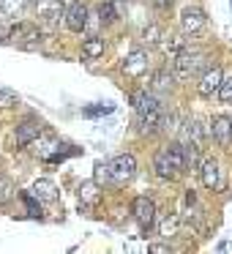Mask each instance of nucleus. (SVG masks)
Returning a JSON list of instances; mask_svg holds the SVG:
<instances>
[{"label":"nucleus","mask_w":232,"mask_h":254,"mask_svg":"<svg viewBox=\"0 0 232 254\" xmlns=\"http://www.w3.org/2000/svg\"><path fill=\"white\" fill-rule=\"evenodd\" d=\"M131 101H134V112H137V121H139V131L153 134L156 128L161 126V118H164L161 101L156 99V93H150V90H137Z\"/></svg>","instance_id":"1"},{"label":"nucleus","mask_w":232,"mask_h":254,"mask_svg":"<svg viewBox=\"0 0 232 254\" xmlns=\"http://www.w3.org/2000/svg\"><path fill=\"white\" fill-rule=\"evenodd\" d=\"M172 68H175V77L177 79H188L205 68V52H197V50H183L180 55L172 58Z\"/></svg>","instance_id":"2"},{"label":"nucleus","mask_w":232,"mask_h":254,"mask_svg":"<svg viewBox=\"0 0 232 254\" xmlns=\"http://www.w3.org/2000/svg\"><path fill=\"white\" fill-rule=\"evenodd\" d=\"M107 167H110V183L123 186V183H128L134 178V172H137V159H134L131 153H120L112 161H107Z\"/></svg>","instance_id":"3"},{"label":"nucleus","mask_w":232,"mask_h":254,"mask_svg":"<svg viewBox=\"0 0 232 254\" xmlns=\"http://www.w3.org/2000/svg\"><path fill=\"white\" fill-rule=\"evenodd\" d=\"M36 14H39V22L44 28H55L60 19H66V3L63 0H39Z\"/></svg>","instance_id":"4"},{"label":"nucleus","mask_w":232,"mask_h":254,"mask_svg":"<svg viewBox=\"0 0 232 254\" xmlns=\"http://www.w3.org/2000/svg\"><path fill=\"white\" fill-rule=\"evenodd\" d=\"M8 41H11V44H17L19 50H39V47H41V33H39V28H36V25L19 22L17 28H11Z\"/></svg>","instance_id":"5"},{"label":"nucleus","mask_w":232,"mask_h":254,"mask_svg":"<svg viewBox=\"0 0 232 254\" xmlns=\"http://www.w3.org/2000/svg\"><path fill=\"white\" fill-rule=\"evenodd\" d=\"M131 213H134V219L139 221V227H142V230H150V227H153V219H156L153 199L137 197V199H134V205H131Z\"/></svg>","instance_id":"6"},{"label":"nucleus","mask_w":232,"mask_h":254,"mask_svg":"<svg viewBox=\"0 0 232 254\" xmlns=\"http://www.w3.org/2000/svg\"><path fill=\"white\" fill-rule=\"evenodd\" d=\"M205 22H208V17H205V11H202V8H197V6H186L180 11L183 33H199V30L205 28Z\"/></svg>","instance_id":"7"},{"label":"nucleus","mask_w":232,"mask_h":254,"mask_svg":"<svg viewBox=\"0 0 232 254\" xmlns=\"http://www.w3.org/2000/svg\"><path fill=\"white\" fill-rule=\"evenodd\" d=\"M221 82H224V74H221V68H219V66L205 68L202 79H199V85H197L199 96H205V99H208V96L219 93V90H221Z\"/></svg>","instance_id":"8"},{"label":"nucleus","mask_w":232,"mask_h":254,"mask_svg":"<svg viewBox=\"0 0 232 254\" xmlns=\"http://www.w3.org/2000/svg\"><path fill=\"white\" fill-rule=\"evenodd\" d=\"M41 134H44V131H41V123L39 121H22L17 126V131H14V139H17L19 148H28V145H33Z\"/></svg>","instance_id":"9"},{"label":"nucleus","mask_w":232,"mask_h":254,"mask_svg":"<svg viewBox=\"0 0 232 254\" xmlns=\"http://www.w3.org/2000/svg\"><path fill=\"white\" fill-rule=\"evenodd\" d=\"M145 71H148V52H142V50L128 52L126 61H123V74L126 77H142Z\"/></svg>","instance_id":"10"},{"label":"nucleus","mask_w":232,"mask_h":254,"mask_svg":"<svg viewBox=\"0 0 232 254\" xmlns=\"http://www.w3.org/2000/svg\"><path fill=\"white\" fill-rule=\"evenodd\" d=\"M199 175H202V183L208 189H224V181H221V167L216 159H205L202 164H199Z\"/></svg>","instance_id":"11"},{"label":"nucleus","mask_w":232,"mask_h":254,"mask_svg":"<svg viewBox=\"0 0 232 254\" xmlns=\"http://www.w3.org/2000/svg\"><path fill=\"white\" fill-rule=\"evenodd\" d=\"M210 134L216 137L219 145H230L232 142V118L216 115L213 121H210Z\"/></svg>","instance_id":"12"},{"label":"nucleus","mask_w":232,"mask_h":254,"mask_svg":"<svg viewBox=\"0 0 232 254\" xmlns=\"http://www.w3.org/2000/svg\"><path fill=\"white\" fill-rule=\"evenodd\" d=\"M153 170H156L159 178H175L177 175V167H175V161H172V156H170V148H161L159 153L153 156Z\"/></svg>","instance_id":"13"},{"label":"nucleus","mask_w":232,"mask_h":254,"mask_svg":"<svg viewBox=\"0 0 232 254\" xmlns=\"http://www.w3.org/2000/svg\"><path fill=\"white\" fill-rule=\"evenodd\" d=\"M66 25H68V30L79 33V30L88 25V8H85L82 3H74V6H68V8H66Z\"/></svg>","instance_id":"14"},{"label":"nucleus","mask_w":232,"mask_h":254,"mask_svg":"<svg viewBox=\"0 0 232 254\" xmlns=\"http://www.w3.org/2000/svg\"><path fill=\"white\" fill-rule=\"evenodd\" d=\"M33 194L39 197V202H47V205L58 202V186L52 181H47V178H41V181L33 183Z\"/></svg>","instance_id":"15"},{"label":"nucleus","mask_w":232,"mask_h":254,"mask_svg":"<svg viewBox=\"0 0 232 254\" xmlns=\"http://www.w3.org/2000/svg\"><path fill=\"white\" fill-rule=\"evenodd\" d=\"M183 137H186V142H202L205 137V128H202V121H199L197 115H188L186 121H183Z\"/></svg>","instance_id":"16"},{"label":"nucleus","mask_w":232,"mask_h":254,"mask_svg":"<svg viewBox=\"0 0 232 254\" xmlns=\"http://www.w3.org/2000/svg\"><path fill=\"white\" fill-rule=\"evenodd\" d=\"M55 150H58V139L52 134H41L36 139V156L39 159H55Z\"/></svg>","instance_id":"17"},{"label":"nucleus","mask_w":232,"mask_h":254,"mask_svg":"<svg viewBox=\"0 0 232 254\" xmlns=\"http://www.w3.org/2000/svg\"><path fill=\"white\" fill-rule=\"evenodd\" d=\"M161 52H164L167 58H175V55H180L183 50H186V39L183 36H170V39H161Z\"/></svg>","instance_id":"18"},{"label":"nucleus","mask_w":232,"mask_h":254,"mask_svg":"<svg viewBox=\"0 0 232 254\" xmlns=\"http://www.w3.org/2000/svg\"><path fill=\"white\" fill-rule=\"evenodd\" d=\"M177 230H180V216H177V213H170V216H164V219H161V227H159V235L161 238H167V241H170V238L177 235Z\"/></svg>","instance_id":"19"},{"label":"nucleus","mask_w":232,"mask_h":254,"mask_svg":"<svg viewBox=\"0 0 232 254\" xmlns=\"http://www.w3.org/2000/svg\"><path fill=\"white\" fill-rule=\"evenodd\" d=\"M82 55L88 58V61L101 58V55H104V39H99V36H90V39L82 44Z\"/></svg>","instance_id":"20"},{"label":"nucleus","mask_w":232,"mask_h":254,"mask_svg":"<svg viewBox=\"0 0 232 254\" xmlns=\"http://www.w3.org/2000/svg\"><path fill=\"white\" fill-rule=\"evenodd\" d=\"M25 8H28V0H0V11L6 14V17H11V19L22 17Z\"/></svg>","instance_id":"21"},{"label":"nucleus","mask_w":232,"mask_h":254,"mask_svg":"<svg viewBox=\"0 0 232 254\" xmlns=\"http://www.w3.org/2000/svg\"><path fill=\"white\" fill-rule=\"evenodd\" d=\"M175 71H167V68H161V71H156L153 74V90H159V93H164V90H170L172 88V82H175Z\"/></svg>","instance_id":"22"},{"label":"nucleus","mask_w":232,"mask_h":254,"mask_svg":"<svg viewBox=\"0 0 232 254\" xmlns=\"http://www.w3.org/2000/svg\"><path fill=\"white\" fill-rule=\"evenodd\" d=\"M101 199V194H99V189H96V183H82V186H79V202L82 205H96Z\"/></svg>","instance_id":"23"},{"label":"nucleus","mask_w":232,"mask_h":254,"mask_svg":"<svg viewBox=\"0 0 232 254\" xmlns=\"http://www.w3.org/2000/svg\"><path fill=\"white\" fill-rule=\"evenodd\" d=\"M161 39H164V36H161V28H159V25H148V28L142 30V41H145L148 47H159Z\"/></svg>","instance_id":"24"},{"label":"nucleus","mask_w":232,"mask_h":254,"mask_svg":"<svg viewBox=\"0 0 232 254\" xmlns=\"http://www.w3.org/2000/svg\"><path fill=\"white\" fill-rule=\"evenodd\" d=\"M14 194H17V189H14V183L8 181V178H0V208L11 202V199H14Z\"/></svg>","instance_id":"25"},{"label":"nucleus","mask_w":232,"mask_h":254,"mask_svg":"<svg viewBox=\"0 0 232 254\" xmlns=\"http://www.w3.org/2000/svg\"><path fill=\"white\" fill-rule=\"evenodd\" d=\"M99 17H101V22H104V25H112L117 17H120V14L115 11V6H112V3H101V6H99Z\"/></svg>","instance_id":"26"},{"label":"nucleus","mask_w":232,"mask_h":254,"mask_svg":"<svg viewBox=\"0 0 232 254\" xmlns=\"http://www.w3.org/2000/svg\"><path fill=\"white\" fill-rule=\"evenodd\" d=\"M19 104V96L8 88H0V110H8V107H17Z\"/></svg>","instance_id":"27"},{"label":"nucleus","mask_w":232,"mask_h":254,"mask_svg":"<svg viewBox=\"0 0 232 254\" xmlns=\"http://www.w3.org/2000/svg\"><path fill=\"white\" fill-rule=\"evenodd\" d=\"M22 199H25V205H28V210H30V216H41V208H39V202H36V194H22Z\"/></svg>","instance_id":"28"},{"label":"nucleus","mask_w":232,"mask_h":254,"mask_svg":"<svg viewBox=\"0 0 232 254\" xmlns=\"http://www.w3.org/2000/svg\"><path fill=\"white\" fill-rule=\"evenodd\" d=\"M221 101H224V104H232V79H224V82H221Z\"/></svg>","instance_id":"29"},{"label":"nucleus","mask_w":232,"mask_h":254,"mask_svg":"<svg viewBox=\"0 0 232 254\" xmlns=\"http://www.w3.org/2000/svg\"><path fill=\"white\" fill-rule=\"evenodd\" d=\"M96 181H110V167L107 164H96Z\"/></svg>","instance_id":"30"},{"label":"nucleus","mask_w":232,"mask_h":254,"mask_svg":"<svg viewBox=\"0 0 232 254\" xmlns=\"http://www.w3.org/2000/svg\"><path fill=\"white\" fill-rule=\"evenodd\" d=\"M107 112H112V107H90V110H85V115H107Z\"/></svg>","instance_id":"31"},{"label":"nucleus","mask_w":232,"mask_h":254,"mask_svg":"<svg viewBox=\"0 0 232 254\" xmlns=\"http://www.w3.org/2000/svg\"><path fill=\"white\" fill-rule=\"evenodd\" d=\"M150 252H153V254H167V252H170V246H164V243H156V246H150Z\"/></svg>","instance_id":"32"},{"label":"nucleus","mask_w":232,"mask_h":254,"mask_svg":"<svg viewBox=\"0 0 232 254\" xmlns=\"http://www.w3.org/2000/svg\"><path fill=\"white\" fill-rule=\"evenodd\" d=\"M150 3H153V6H159V8H167V6H172L175 0H150Z\"/></svg>","instance_id":"33"},{"label":"nucleus","mask_w":232,"mask_h":254,"mask_svg":"<svg viewBox=\"0 0 232 254\" xmlns=\"http://www.w3.org/2000/svg\"><path fill=\"white\" fill-rule=\"evenodd\" d=\"M230 6H232V0H230Z\"/></svg>","instance_id":"34"}]
</instances>
